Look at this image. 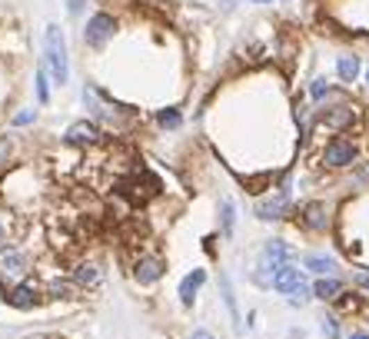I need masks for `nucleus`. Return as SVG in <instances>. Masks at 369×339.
Masks as SVG:
<instances>
[{
  "label": "nucleus",
  "instance_id": "4be33fe9",
  "mask_svg": "<svg viewBox=\"0 0 369 339\" xmlns=\"http://www.w3.org/2000/svg\"><path fill=\"white\" fill-rule=\"evenodd\" d=\"M363 74V60L356 57V53H339L336 57V77L346 83V87H353L356 80Z\"/></svg>",
  "mask_w": 369,
  "mask_h": 339
},
{
  "label": "nucleus",
  "instance_id": "ddd939ff",
  "mask_svg": "<svg viewBox=\"0 0 369 339\" xmlns=\"http://www.w3.org/2000/svg\"><path fill=\"white\" fill-rule=\"evenodd\" d=\"M113 33H117V17L107 14V10H100V14H93L90 20H87V27H83V44L90 47V50H100Z\"/></svg>",
  "mask_w": 369,
  "mask_h": 339
},
{
  "label": "nucleus",
  "instance_id": "f257e3e1",
  "mask_svg": "<svg viewBox=\"0 0 369 339\" xmlns=\"http://www.w3.org/2000/svg\"><path fill=\"white\" fill-rule=\"evenodd\" d=\"M366 126V110L363 104H356L353 97L333 100L326 107L313 110V137H359Z\"/></svg>",
  "mask_w": 369,
  "mask_h": 339
},
{
  "label": "nucleus",
  "instance_id": "f03ea898",
  "mask_svg": "<svg viewBox=\"0 0 369 339\" xmlns=\"http://www.w3.org/2000/svg\"><path fill=\"white\" fill-rule=\"evenodd\" d=\"M366 160L363 137H329L316 150V167L323 173H353Z\"/></svg>",
  "mask_w": 369,
  "mask_h": 339
},
{
  "label": "nucleus",
  "instance_id": "aec40b11",
  "mask_svg": "<svg viewBox=\"0 0 369 339\" xmlns=\"http://www.w3.org/2000/svg\"><path fill=\"white\" fill-rule=\"evenodd\" d=\"M306 97H309V104H313V110H316V107H326V104H333V100H343L346 93L339 90L336 83H329L326 77H316L306 87Z\"/></svg>",
  "mask_w": 369,
  "mask_h": 339
},
{
  "label": "nucleus",
  "instance_id": "5701e85b",
  "mask_svg": "<svg viewBox=\"0 0 369 339\" xmlns=\"http://www.w3.org/2000/svg\"><path fill=\"white\" fill-rule=\"evenodd\" d=\"M154 120L160 130H180L183 126V113H180V107H160L154 113Z\"/></svg>",
  "mask_w": 369,
  "mask_h": 339
},
{
  "label": "nucleus",
  "instance_id": "6e6552de",
  "mask_svg": "<svg viewBox=\"0 0 369 339\" xmlns=\"http://www.w3.org/2000/svg\"><path fill=\"white\" fill-rule=\"evenodd\" d=\"M83 104L90 110V120H97L100 126H123L130 110H120L107 93H100L97 87H83Z\"/></svg>",
  "mask_w": 369,
  "mask_h": 339
},
{
  "label": "nucleus",
  "instance_id": "c756f323",
  "mask_svg": "<svg viewBox=\"0 0 369 339\" xmlns=\"http://www.w3.org/2000/svg\"><path fill=\"white\" fill-rule=\"evenodd\" d=\"M186 339H216V336L210 333V329H206V326H197V329H193V333H190Z\"/></svg>",
  "mask_w": 369,
  "mask_h": 339
},
{
  "label": "nucleus",
  "instance_id": "39448f33",
  "mask_svg": "<svg viewBox=\"0 0 369 339\" xmlns=\"http://www.w3.org/2000/svg\"><path fill=\"white\" fill-rule=\"evenodd\" d=\"M167 273H170V263L160 253H154V249H140L137 256L130 260V279H133V286H140V290L156 286Z\"/></svg>",
  "mask_w": 369,
  "mask_h": 339
},
{
  "label": "nucleus",
  "instance_id": "c9c22d12",
  "mask_svg": "<svg viewBox=\"0 0 369 339\" xmlns=\"http://www.w3.org/2000/svg\"><path fill=\"white\" fill-rule=\"evenodd\" d=\"M253 3H273V0H253Z\"/></svg>",
  "mask_w": 369,
  "mask_h": 339
},
{
  "label": "nucleus",
  "instance_id": "a211bd4d",
  "mask_svg": "<svg viewBox=\"0 0 369 339\" xmlns=\"http://www.w3.org/2000/svg\"><path fill=\"white\" fill-rule=\"evenodd\" d=\"M329 309H333L336 316H366L369 296H366V293H359L356 286H346V290L336 296V303H333Z\"/></svg>",
  "mask_w": 369,
  "mask_h": 339
},
{
  "label": "nucleus",
  "instance_id": "c85d7f7f",
  "mask_svg": "<svg viewBox=\"0 0 369 339\" xmlns=\"http://www.w3.org/2000/svg\"><path fill=\"white\" fill-rule=\"evenodd\" d=\"M350 283H353L359 293H366V296H369V270H356L353 276H350Z\"/></svg>",
  "mask_w": 369,
  "mask_h": 339
},
{
  "label": "nucleus",
  "instance_id": "1a4fd4ad",
  "mask_svg": "<svg viewBox=\"0 0 369 339\" xmlns=\"http://www.w3.org/2000/svg\"><path fill=\"white\" fill-rule=\"evenodd\" d=\"M3 303L10 309H20V313H31V309H40L47 303L44 286L37 279H20V283H7L3 286Z\"/></svg>",
  "mask_w": 369,
  "mask_h": 339
},
{
  "label": "nucleus",
  "instance_id": "a878e982",
  "mask_svg": "<svg viewBox=\"0 0 369 339\" xmlns=\"http://www.w3.org/2000/svg\"><path fill=\"white\" fill-rule=\"evenodd\" d=\"M14 156H17V140L0 133V170L10 167V163H14Z\"/></svg>",
  "mask_w": 369,
  "mask_h": 339
},
{
  "label": "nucleus",
  "instance_id": "0eeeda50",
  "mask_svg": "<svg viewBox=\"0 0 369 339\" xmlns=\"http://www.w3.org/2000/svg\"><path fill=\"white\" fill-rule=\"evenodd\" d=\"M107 143V130L90 120V117H83V120H74V124L63 130V147H70V150H80V154H87V150H97V147H104Z\"/></svg>",
  "mask_w": 369,
  "mask_h": 339
},
{
  "label": "nucleus",
  "instance_id": "72a5a7b5",
  "mask_svg": "<svg viewBox=\"0 0 369 339\" xmlns=\"http://www.w3.org/2000/svg\"><path fill=\"white\" fill-rule=\"evenodd\" d=\"M220 3H223V7H233V0H220Z\"/></svg>",
  "mask_w": 369,
  "mask_h": 339
},
{
  "label": "nucleus",
  "instance_id": "dca6fc26",
  "mask_svg": "<svg viewBox=\"0 0 369 339\" xmlns=\"http://www.w3.org/2000/svg\"><path fill=\"white\" fill-rule=\"evenodd\" d=\"M203 286H206V270H203V266H193V270L180 279V286H177V299H180V306H183V309L197 306V296H200Z\"/></svg>",
  "mask_w": 369,
  "mask_h": 339
},
{
  "label": "nucleus",
  "instance_id": "2f4dec72",
  "mask_svg": "<svg viewBox=\"0 0 369 339\" xmlns=\"http://www.w3.org/2000/svg\"><path fill=\"white\" fill-rule=\"evenodd\" d=\"M346 339H369V329H350Z\"/></svg>",
  "mask_w": 369,
  "mask_h": 339
},
{
  "label": "nucleus",
  "instance_id": "393cba45",
  "mask_svg": "<svg viewBox=\"0 0 369 339\" xmlns=\"http://www.w3.org/2000/svg\"><path fill=\"white\" fill-rule=\"evenodd\" d=\"M320 333H323L326 339H346V329H343V316H336V313L329 309L323 320H320Z\"/></svg>",
  "mask_w": 369,
  "mask_h": 339
},
{
  "label": "nucleus",
  "instance_id": "412c9836",
  "mask_svg": "<svg viewBox=\"0 0 369 339\" xmlns=\"http://www.w3.org/2000/svg\"><path fill=\"white\" fill-rule=\"evenodd\" d=\"M220 236H223V240H233V236H236V203H233L230 193L220 197Z\"/></svg>",
  "mask_w": 369,
  "mask_h": 339
},
{
  "label": "nucleus",
  "instance_id": "423d86ee",
  "mask_svg": "<svg viewBox=\"0 0 369 339\" xmlns=\"http://www.w3.org/2000/svg\"><path fill=\"white\" fill-rule=\"evenodd\" d=\"M293 210H296L293 193H283L277 186H273L270 193L256 197V203H253V216H256L260 223H286V220H293Z\"/></svg>",
  "mask_w": 369,
  "mask_h": 339
},
{
  "label": "nucleus",
  "instance_id": "2eb2a0df",
  "mask_svg": "<svg viewBox=\"0 0 369 339\" xmlns=\"http://www.w3.org/2000/svg\"><path fill=\"white\" fill-rule=\"evenodd\" d=\"M44 293L50 303H80L83 299V290L77 286V279L74 276H54L44 283Z\"/></svg>",
  "mask_w": 369,
  "mask_h": 339
},
{
  "label": "nucleus",
  "instance_id": "6ab92c4d",
  "mask_svg": "<svg viewBox=\"0 0 369 339\" xmlns=\"http://www.w3.org/2000/svg\"><path fill=\"white\" fill-rule=\"evenodd\" d=\"M309 286H313V299H316V303H326V306H333V303H336V296L343 293L350 283H346L343 276H320V279H313Z\"/></svg>",
  "mask_w": 369,
  "mask_h": 339
},
{
  "label": "nucleus",
  "instance_id": "cd10ccee",
  "mask_svg": "<svg viewBox=\"0 0 369 339\" xmlns=\"http://www.w3.org/2000/svg\"><path fill=\"white\" fill-rule=\"evenodd\" d=\"M10 124H14V126H31V124H37V110H17L14 117H10Z\"/></svg>",
  "mask_w": 369,
  "mask_h": 339
},
{
  "label": "nucleus",
  "instance_id": "b1692460",
  "mask_svg": "<svg viewBox=\"0 0 369 339\" xmlns=\"http://www.w3.org/2000/svg\"><path fill=\"white\" fill-rule=\"evenodd\" d=\"M33 90H37V104L47 107L50 104V70H47V63H40L37 74H33Z\"/></svg>",
  "mask_w": 369,
  "mask_h": 339
},
{
  "label": "nucleus",
  "instance_id": "f8f14e48",
  "mask_svg": "<svg viewBox=\"0 0 369 339\" xmlns=\"http://www.w3.org/2000/svg\"><path fill=\"white\" fill-rule=\"evenodd\" d=\"M216 293L223 299V306H227V316H230V326L236 336H243L246 326H243V313H240V303H236V290H233V279L227 270H220L216 273Z\"/></svg>",
  "mask_w": 369,
  "mask_h": 339
},
{
  "label": "nucleus",
  "instance_id": "7c9ffc66",
  "mask_svg": "<svg viewBox=\"0 0 369 339\" xmlns=\"http://www.w3.org/2000/svg\"><path fill=\"white\" fill-rule=\"evenodd\" d=\"M83 7H87V0H70V3H67V10H70L74 17L83 14Z\"/></svg>",
  "mask_w": 369,
  "mask_h": 339
},
{
  "label": "nucleus",
  "instance_id": "9b49d317",
  "mask_svg": "<svg viewBox=\"0 0 369 339\" xmlns=\"http://www.w3.org/2000/svg\"><path fill=\"white\" fill-rule=\"evenodd\" d=\"M300 266L313 273V279L320 276H343V263H339L336 253H326V249H309L300 256Z\"/></svg>",
  "mask_w": 369,
  "mask_h": 339
},
{
  "label": "nucleus",
  "instance_id": "4468645a",
  "mask_svg": "<svg viewBox=\"0 0 369 339\" xmlns=\"http://www.w3.org/2000/svg\"><path fill=\"white\" fill-rule=\"evenodd\" d=\"M70 276L77 279V286L83 293H93V290H100V283H104V263L93 260V256H80V260H74Z\"/></svg>",
  "mask_w": 369,
  "mask_h": 339
},
{
  "label": "nucleus",
  "instance_id": "f704fd0d",
  "mask_svg": "<svg viewBox=\"0 0 369 339\" xmlns=\"http://www.w3.org/2000/svg\"><path fill=\"white\" fill-rule=\"evenodd\" d=\"M363 77H366V93H369V70H366V74H363Z\"/></svg>",
  "mask_w": 369,
  "mask_h": 339
},
{
  "label": "nucleus",
  "instance_id": "bb28decb",
  "mask_svg": "<svg viewBox=\"0 0 369 339\" xmlns=\"http://www.w3.org/2000/svg\"><path fill=\"white\" fill-rule=\"evenodd\" d=\"M286 303H290L293 309H306L309 303H313V286H309V283H306V286H300V290H296Z\"/></svg>",
  "mask_w": 369,
  "mask_h": 339
},
{
  "label": "nucleus",
  "instance_id": "f3484780",
  "mask_svg": "<svg viewBox=\"0 0 369 339\" xmlns=\"http://www.w3.org/2000/svg\"><path fill=\"white\" fill-rule=\"evenodd\" d=\"M300 286H306V270H303L300 263H286L277 276H273V293L286 296V299H290Z\"/></svg>",
  "mask_w": 369,
  "mask_h": 339
},
{
  "label": "nucleus",
  "instance_id": "7ed1b4c3",
  "mask_svg": "<svg viewBox=\"0 0 369 339\" xmlns=\"http://www.w3.org/2000/svg\"><path fill=\"white\" fill-rule=\"evenodd\" d=\"M293 223L306 236H326V233H336V223H339V206H333L329 200H303L296 210H293Z\"/></svg>",
  "mask_w": 369,
  "mask_h": 339
},
{
  "label": "nucleus",
  "instance_id": "20e7f679",
  "mask_svg": "<svg viewBox=\"0 0 369 339\" xmlns=\"http://www.w3.org/2000/svg\"><path fill=\"white\" fill-rule=\"evenodd\" d=\"M44 63L50 70V80L63 87L70 80V53H67V37L57 24H47L44 31Z\"/></svg>",
  "mask_w": 369,
  "mask_h": 339
},
{
  "label": "nucleus",
  "instance_id": "473e14b6",
  "mask_svg": "<svg viewBox=\"0 0 369 339\" xmlns=\"http://www.w3.org/2000/svg\"><path fill=\"white\" fill-rule=\"evenodd\" d=\"M7 243H10V233H7V226H3V223H0V249L7 247Z\"/></svg>",
  "mask_w": 369,
  "mask_h": 339
},
{
  "label": "nucleus",
  "instance_id": "e433bc0d",
  "mask_svg": "<svg viewBox=\"0 0 369 339\" xmlns=\"http://www.w3.org/2000/svg\"><path fill=\"white\" fill-rule=\"evenodd\" d=\"M366 320H369V309H366Z\"/></svg>",
  "mask_w": 369,
  "mask_h": 339
},
{
  "label": "nucleus",
  "instance_id": "9d476101",
  "mask_svg": "<svg viewBox=\"0 0 369 339\" xmlns=\"http://www.w3.org/2000/svg\"><path fill=\"white\" fill-rule=\"evenodd\" d=\"M31 273H33V256L24 247L7 243V247L0 249V279L20 283V279H27Z\"/></svg>",
  "mask_w": 369,
  "mask_h": 339
}]
</instances>
